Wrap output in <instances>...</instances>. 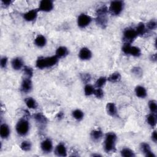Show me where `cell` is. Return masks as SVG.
I'll return each instance as SVG.
<instances>
[{"label":"cell","instance_id":"cell-22","mask_svg":"<svg viewBox=\"0 0 157 157\" xmlns=\"http://www.w3.org/2000/svg\"><path fill=\"white\" fill-rule=\"evenodd\" d=\"M137 36H143L146 32V28L144 23H139L135 30Z\"/></svg>","mask_w":157,"mask_h":157},{"label":"cell","instance_id":"cell-21","mask_svg":"<svg viewBox=\"0 0 157 157\" xmlns=\"http://www.w3.org/2000/svg\"><path fill=\"white\" fill-rule=\"evenodd\" d=\"M35 43L36 46L39 47H42L45 46L46 44V37L42 35L37 36L35 40Z\"/></svg>","mask_w":157,"mask_h":157},{"label":"cell","instance_id":"cell-20","mask_svg":"<svg viewBox=\"0 0 157 157\" xmlns=\"http://www.w3.org/2000/svg\"><path fill=\"white\" fill-rule=\"evenodd\" d=\"M34 118L36 120V121L37 122V123H39L41 125H44L47 122V120L46 118V117L44 116L41 113H37L35 114V115L34 116Z\"/></svg>","mask_w":157,"mask_h":157},{"label":"cell","instance_id":"cell-35","mask_svg":"<svg viewBox=\"0 0 157 157\" xmlns=\"http://www.w3.org/2000/svg\"><path fill=\"white\" fill-rule=\"evenodd\" d=\"M94 96L96 97L97 98L101 99L104 97V92L103 91V90L100 88H98V89L94 90Z\"/></svg>","mask_w":157,"mask_h":157},{"label":"cell","instance_id":"cell-25","mask_svg":"<svg viewBox=\"0 0 157 157\" xmlns=\"http://www.w3.org/2000/svg\"><path fill=\"white\" fill-rule=\"evenodd\" d=\"M26 104L28 108L30 109H36L37 107V103L35 100L34 99H33L32 98H28L26 100Z\"/></svg>","mask_w":157,"mask_h":157},{"label":"cell","instance_id":"cell-31","mask_svg":"<svg viewBox=\"0 0 157 157\" xmlns=\"http://www.w3.org/2000/svg\"><path fill=\"white\" fill-rule=\"evenodd\" d=\"M94 90L95 89L92 86V85H87L84 88V92H85V95H87V96H90V95L93 94L94 93Z\"/></svg>","mask_w":157,"mask_h":157},{"label":"cell","instance_id":"cell-11","mask_svg":"<svg viewBox=\"0 0 157 157\" xmlns=\"http://www.w3.org/2000/svg\"><path fill=\"white\" fill-rule=\"evenodd\" d=\"M38 11H39L37 9H32V10L25 13L23 16V17H24L25 20L28 22L33 21L37 17Z\"/></svg>","mask_w":157,"mask_h":157},{"label":"cell","instance_id":"cell-23","mask_svg":"<svg viewBox=\"0 0 157 157\" xmlns=\"http://www.w3.org/2000/svg\"><path fill=\"white\" fill-rule=\"evenodd\" d=\"M103 137V132L101 130H93L91 133V137L93 141H98Z\"/></svg>","mask_w":157,"mask_h":157},{"label":"cell","instance_id":"cell-3","mask_svg":"<svg viewBox=\"0 0 157 157\" xmlns=\"http://www.w3.org/2000/svg\"><path fill=\"white\" fill-rule=\"evenodd\" d=\"M108 9L106 6H104L98 9L97 11V17L96 18V22L97 24L101 26L102 28H105L107 23V13Z\"/></svg>","mask_w":157,"mask_h":157},{"label":"cell","instance_id":"cell-42","mask_svg":"<svg viewBox=\"0 0 157 157\" xmlns=\"http://www.w3.org/2000/svg\"><path fill=\"white\" fill-rule=\"evenodd\" d=\"M64 116H65V115H64L63 112H58V114H57L56 118H58V120H61V119H62V118L64 117Z\"/></svg>","mask_w":157,"mask_h":157},{"label":"cell","instance_id":"cell-27","mask_svg":"<svg viewBox=\"0 0 157 157\" xmlns=\"http://www.w3.org/2000/svg\"><path fill=\"white\" fill-rule=\"evenodd\" d=\"M20 148L23 151H25V152L30 151L31 149V142L27 141H23L20 145Z\"/></svg>","mask_w":157,"mask_h":157},{"label":"cell","instance_id":"cell-24","mask_svg":"<svg viewBox=\"0 0 157 157\" xmlns=\"http://www.w3.org/2000/svg\"><path fill=\"white\" fill-rule=\"evenodd\" d=\"M121 79V75L118 73H114L108 77L107 80L111 82H117Z\"/></svg>","mask_w":157,"mask_h":157},{"label":"cell","instance_id":"cell-15","mask_svg":"<svg viewBox=\"0 0 157 157\" xmlns=\"http://www.w3.org/2000/svg\"><path fill=\"white\" fill-rule=\"evenodd\" d=\"M10 135V130L8 125L6 124H3L0 128V136L3 139L7 138Z\"/></svg>","mask_w":157,"mask_h":157},{"label":"cell","instance_id":"cell-10","mask_svg":"<svg viewBox=\"0 0 157 157\" xmlns=\"http://www.w3.org/2000/svg\"><path fill=\"white\" fill-rule=\"evenodd\" d=\"M32 88V82L30 78L25 79L23 80L21 85V90L24 93L29 92Z\"/></svg>","mask_w":157,"mask_h":157},{"label":"cell","instance_id":"cell-9","mask_svg":"<svg viewBox=\"0 0 157 157\" xmlns=\"http://www.w3.org/2000/svg\"><path fill=\"white\" fill-rule=\"evenodd\" d=\"M92 54L91 51L86 47H84L80 50L79 56V58L82 60H88L92 58Z\"/></svg>","mask_w":157,"mask_h":157},{"label":"cell","instance_id":"cell-29","mask_svg":"<svg viewBox=\"0 0 157 157\" xmlns=\"http://www.w3.org/2000/svg\"><path fill=\"white\" fill-rule=\"evenodd\" d=\"M147 122H148L149 124L152 127H154L156 125V118L154 114H151L147 117Z\"/></svg>","mask_w":157,"mask_h":157},{"label":"cell","instance_id":"cell-40","mask_svg":"<svg viewBox=\"0 0 157 157\" xmlns=\"http://www.w3.org/2000/svg\"><path fill=\"white\" fill-rule=\"evenodd\" d=\"M7 58L5 56L3 57V58L1 59V62H0L1 68H6V66L7 65Z\"/></svg>","mask_w":157,"mask_h":157},{"label":"cell","instance_id":"cell-32","mask_svg":"<svg viewBox=\"0 0 157 157\" xmlns=\"http://www.w3.org/2000/svg\"><path fill=\"white\" fill-rule=\"evenodd\" d=\"M107 81V79L104 77H99L96 82V86L98 88H101L103 86L105 85L106 82Z\"/></svg>","mask_w":157,"mask_h":157},{"label":"cell","instance_id":"cell-8","mask_svg":"<svg viewBox=\"0 0 157 157\" xmlns=\"http://www.w3.org/2000/svg\"><path fill=\"white\" fill-rule=\"evenodd\" d=\"M91 22L92 18L84 14L80 15L77 19V24L80 28H85L87 27Z\"/></svg>","mask_w":157,"mask_h":157},{"label":"cell","instance_id":"cell-5","mask_svg":"<svg viewBox=\"0 0 157 157\" xmlns=\"http://www.w3.org/2000/svg\"><path fill=\"white\" fill-rule=\"evenodd\" d=\"M123 9V3L120 1H112L110 7H109V11L113 15L117 16L122 12Z\"/></svg>","mask_w":157,"mask_h":157},{"label":"cell","instance_id":"cell-34","mask_svg":"<svg viewBox=\"0 0 157 157\" xmlns=\"http://www.w3.org/2000/svg\"><path fill=\"white\" fill-rule=\"evenodd\" d=\"M23 71L25 75H27L28 77H31L33 75V70L31 68L29 67V66H25L24 69H23Z\"/></svg>","mask_w":157,"mask_h":157},{"label":"cell","instance_id":"cell-30","mask_svg":"<svg viewBox=\"0 0 157 157\" xmlns=\"http://www.w3.org/2000/svg\"><path fill=\"white\" fill-rule=\"evenodd\" d=\"M130 54L134 56H139L141 54V52L139 48L135 46H131Z\"/></svg>","mask_w":157,"mask_h":157},{"label":"cell","instance_id":"cell-38","mask_svg":"<svg viewBox=\"0 0 157 157\" xmlns=\"http://www.w3.org/2000/svg\"><path fill=\"white\" fill-rule=\"evenodd\" d=\"M80 77H81L82 81L84 83H86V84L90 82V79H91V76H90L89 74H87V73L82 74L81 75H80Z\"/></svg>","mask_w":157,"mask_h":157},{"label":"cell","instance_id":"cell-28","mask_svg":"<svg viewBox=\"0 0 157 157\" xmlns=\"http://www.w3.org/2000/svg\"><path fill=\"white\" fill-rule=\"evenodd\" d=\"M73 116L75 119L77 120H82L84 117V113L82 111L79 110V109H76L73 112Z\"/></svg>","mask_w":157,"mask_h":157},{"label":"cell","instance_id":"cell-37","mask_svg":"<svg viewBox=\"0 0 157 157\" xmlns=\"http://www.w3.org/2000/svg\"><path fill=\"white\" fill-rule=\"evenodd\" d=\"M132 72L133 74H135L137 77H141L142 75V71L141 68H140L139 67H136V68H133Z\"/></svg>","mask_w":157,"mask_h":157},{"label":"cell","instance_id":"cell-7","mask_svg":"<svg viewBox=\"0 0 157 157\" xmlns=\"http://www.w3.org/2000/svg\"><path fill=\"white\" fill-rule=\"evenodd\" d=\"M54 8V3L50 0H42L39 3L38 11L50 12Z\"/></svg>","mask_w":157,"mask_h":157},{"label":"cell","instance_id":"cell-14","mask_svg":"<svg viewBox=\"0 0 157 157\" xmlns=\"http://www.w3.org/2000/svg\"><path fill=\"white\" fill-rule=\"evenodd\" d=\"M142 151L144 152L145 155L147 157H155V155L152 152L150 145L147 143H142L141 144Z\"/></svg>","mask_w":157,"mask_h":157},{"label":"cell","instance_id":"cell-4","mask_svg":"<svg viewBox=\"0 0 157 157\" xmlns=\"http://www.w3.org/2000/svg\"><path fill=\"white\" fill-rule=\"evenodd\" d=\"M30 129L29 123L25 119H22L16 125V131L18 135L21 136L26 135Z\"/></svg>","mask_w":157,"mask_h":157},{"label":"cell","instance_id":"cell-16","mask_svg":"<svg viewBox=\"0 0 157 157\" xmlns=\"http://www.w3.org/2000/svg\"><path fill=\"white\" fill-rule=\"evenodd\" d=\"M107 112L111 116L114 117L117 114V109L116 105L113 103H109L106 105Z\"/></svg>","mask_w":157,"mask_h":157},{"label":"cell","instance_id":"cell-19","mask_svg":"<svg viewBox=\"0 0 157 157\" xmlns=\"http://www.w3.org/2000/svg\"><path fill=\"white\" fill-rule=\"evenodd\" d=\"M136 96L141 98H144L147 96V92L144 87L142 86H137L135 89Z\"/></svg>","mask_w":157,"mask_h":157},{"label":"cell","instance_id":"cell-12","mask_svg":"<svg viewBox=\"0 0 157 157\" xmlns=\"http://www.w3.org/2000/svg\"><path fill=\"white\" fill-rule=\"evenodd\" d=\"M41 149L42 151L46 152V153H49L53 148L52 145V142L50 139H46L42 142L41 144Z\"/></svg>","mask_w":157,"mask_h":157},{"label":"cell","instance_id":"cell-36","mask_svg":"<svg viewBox=\"0 0 157 157\" xmlns=\"http://www.w3.org/2000/svg\"><path fill=\"white\" fill-rule=\"evenodd\" d=\"M147 27L148 29L150 30H155L156 28V22L155 20H150L148 23H147Z\"/></svg>","mask_w":157,"mask_h":157},{"label":"cell","instance_id":"cell-18","mask_svg":"<svg viewBox=\"0 0 157 157\" xmlns=\"http://www.w3.org/2000/svg\"><path fill=\"white\" fill-rule=\"evenodd\" d=\"M23 65V62L20 58H16L12 61V66L14 69H20Z\"/></svg>","mask_w":157,"mask_h":157},{"label":"cell","instance_id":"cell-6","mask_svg":"<svg viewBox=\"0 0 157 157\" xmlns=\"http://www.w3.org/2000/svg\"><path fill=\"white\" fill-rule=\"evenodd\" d=\"M137 37V33L136 30L133 28H127L123 32V39L126 42V43L131 44Z\"/></svg>","mask_w":157,"mask_h":157},{"label":"cell","instance_id":"cell-41","mask_svg":"<svg viewBox=\"0 0 157 157\" xmlns=\"http://www.w3.org/2000/svg\"><path fill=\"white\" fill-rule=\"evenodd\" d=\"M152 139L155 142H156L157 141V135H156V131H154L152 134Z\"/></svg>","mask_w":157,"mask_h":157},{"label":"cell","instance_id":"cell-44","mask_svg":"<svg viewBox=\"0 0 157 157\" xmlns=\"http://www.w3.org/2000/svg\"><path fill=\"white\" fill-rule=\"evenodd\" d=\"M156 58H157V56H156V54H154V55H152V56H151V60L153 61H156Z\"/></svg>","mask_w":157,"mask_h":157},{"label":"cell","instance_id":"cell-13","mask_svg":"<svg viewBox=\"0 0 157 157\" xmlns=\"http://www.w3.org/2000/svg\"><path fill=\"white\" fill-rule=\"evenodd\" d=\"M55 154L60 156H67V151L64 144H60L56 146L55 149Z\"/></svg>","mask_w":157,"mask_h":157},{"label":"cell","instance_id":"cell-39","mask_svg":"<svg viewBox=\"0 0 157 157\" xmlns=\"http://www.w3.org/2000/svg\"><path fill=\"white\" fill-rule=\"evenodd\" d=\"M131 45L129 43H125L122 47V50L125 54H130L131 50Z\"/></svg>","mask_w":157,"mask_h":157},{"label":"cell","instance_id":"cell-43","mask_svg":"<svg viewBox=\"0 0 157 157\" xmlns=\"http://www.w3.org/2000/svg\"><path fill=\"white\" fill-rule=\"evenodd\" d=\"M2 3L3 4V5L4 6H9L10 4L12 3L11 1H2Z\"/></svg>","mask_w":157,"mask_h":157},{"label":"cell","instance_id":"cell-33","mask_svg":"<svg viewBox=\"0 0 157 157\" xmlns=\"http://www.w3.org/2000/svg\"><path fill=\"white\" fill-rule=\"evenodd\" d=\"M149 106L150 108V110L152 114H156L157 111V105L155 101L151 100L149 103Z\"/></svg>","mask_w":157,"mask_h":157},{"label":"cell","instance_id":"cell-1","mask_svg":"<svg viewBox=\"0 0 157 157\" xmlns=\"http://www.w3.org/2000/svg\"><path fill=\"white\" fill-rule=\"evenodd\" d=\"M58 61V58L56 55L50 57H39L36 61V66L39 69H44L52 67L55 65Z\"/></svg>","mask_w":157,"mask_h":157},{"label":"cell","instance_id":"cell-26","mask_svg":"<svg viewBox=\"0 0 157 157\" xmlns=\"http://www.w3.org/2000/svg\"><path fill=\"white\" fill-rule=\"evenodd\" d=\"M121 155L124 157H133L135 156L133 151L128 148L123 149L121 151Z\"/></svg>","mask_w":157,"mask_h":157},{"label":"cell","instance_id":"cell-45","mask_svg":"<svg viewBox=\"0 0 157 157\" xmlns=\"http://www.w3.org/2000/svg\"><path fill=\"white\" fill-rule=\"evenodd\" d=\"M93 156H101V155H95V154H93L92 155Z\"/></svg>","mask_w":157,"mask_h":157},{"label":"cell","instance_id":"cell-2","mask_svg":"<svg viewBox=\"0 0 157 157\" xmlns=\"http://www.w3.org/2000/svg\"><path fill=\"white\" fill-rule=\"evenodd\" d=\"M117 136L114 133H109L106 136L104 141V150L106 152H114L116 150V142Z\"/></svg>","mask_w":157,"mask_h":157},{"label":"cell","instance_id":"cell-17","mask_svg":"<svg viewBox=\"0 0 157 157\" xmlns=\"http://www.w3.org/2000/svg\"><path fill=\"white\" fill-rule=\"evenodd\" d=\"M68 54V49L65 47H60L56 49V56L58 57V58H63L65 57L66 55Z\"/></svg>","mask_w":157,"mask_h":157}]
</instances>
